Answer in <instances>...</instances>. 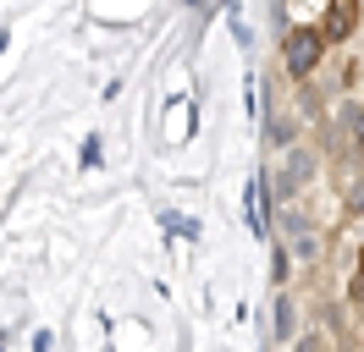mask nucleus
I'll use <instances>...</instances> for the list:
<instances>
[{"label": "nucleus", "mask_w": 364, "mask_h": 352, "mask_svg": "<svg viewBox=\"0 0 364 352\" xmlns=\"http://www.w3.org/2000/svg\"><path fill=\"white\" fill-rule=\"evenodd\" d=\"M320 61H326V33H320V28H287V39H282L287 77H293V83H309Z\"/></svg>", "instance_id": "obj_1"}, {"label": "nucleus", "mask_w": 364, "mask_h": 352, "mask_svg": "<svg viewBox=\"0 0 364 352\" xmlns=\"http://www.w3.org/2000/svg\"><path fill=\"white\" fill-rule=\"evenodd\" d=\"M320 176V154L309 149V143H298V149H287L282 154V171L271 176L276 182V193H271V204H287V198H298L309 182Z\"/></svg>", "instance_id": "obj_2"}, {"label": "nucleus", "mask_w": 364, "mask_h": 352, "mask_svg": "<svg viewBox=\"0 0 364 352\" xmlns=\"http://www.w3.org/2000/svg\"><path fill=\"white\" fill-rule=\"evenodd\" d=\"M282 242L293 248L298 264H320V226L304 215V209H287V215H282Z\"/></svg>", "instance_id": "obj_3"}, {"label": "nucleus", "mask_w": 364, "mask_h": 352, "mask_svg": "<svg viewBox=\"0 0 364 352\" xmlns=\"http://www.w3.org/2000/svg\"><path fill=\"white\" fill-rule=\"evenodd\" d=\"M298 336H304V330H298L293 292H276V297H271V341H276V347H293Z\"/></svg>", "instance_id": "obj_4"}, {"label": "nucleus", "mask_w": 364, "mask_h": 352, "mask_svg": "<svg viewBox=\"0 0 364 352\" xmlns=\"http://www.w3.org/2000/svg\"><path fill=\"white\" fill-rule=\"evenodd\" d=\"M359 28V6H348V0H337L331 11H326V22H320V33H326V44H342L348 33Z\"/></svg>", "instance_id": "obj_5"}, {"label": "nucleus", "mask_w": 364, "mask_h": 352, "mask_svg": "<svg viewBox=\"0 0 364 352\" xmlns=\"http://www.w3.org/2000/svg\"><path fill=\"white\" fill-rule=\"evenodd\" d=\"M265 143H271V149H298V116H287V110H276L271 121H265Z\"/></svg>", "instance_id": "obj_6"}, {"label": "nucleus", "mask_w": 364, "mask_h": 352, "mask_svg": "<svg viewBox=\"0 0 364 352\" xmlns=\"http://www.w3.org/2000/svg\"><path fill=\"white\" fill-rule=\"evenodd\" d=\"M287 352H331V347H326V336H320V330H304V336H298Z\"/></svg>", "instance_id": "obj_7"}, {"label": "nucleus", "mask_w": 364, "mask_h": 352, "mask_svg": "<svg viewBox=\"0 0 364 352\" xmlns=\"http://www.w3.org/2000/svg\"><path fill=\"white\" fill-rule=\"evenodd\" d=\"M342 116H348V138H353V143H364V110H359V105H348Z\"/></svg>", "instance_id": "obj_8"}]
</instances>
